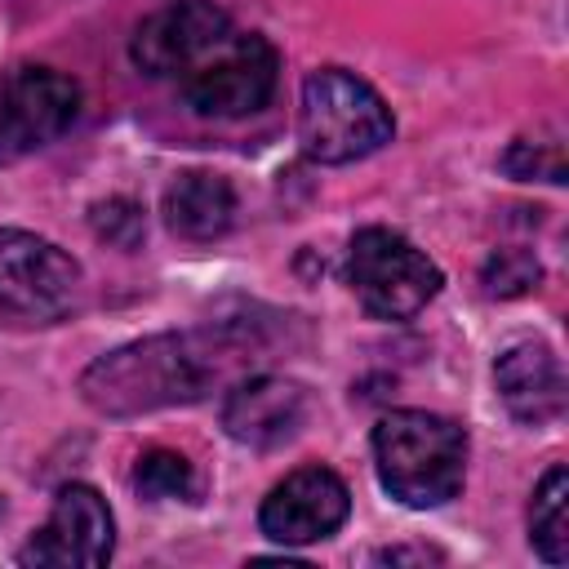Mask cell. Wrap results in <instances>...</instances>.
Listing matches in <instances>:
<instances>
[{
  "instance_id": "7a4b0ae2",
  "label": "cell",
  "mask_w": 569,
  "mask_h": 569,
  "mask_svg": "<svg viewBox=\"0 0 569 569\" xmlns=\"http://www.w3.org/2000/svg\"><path fill=\"white\" fill-rule=\"evenodd\" d=\"M378 485L413 507H445L467 480V431L431 409H391L373 427Z\"/></svg>"
},
{
  "instance_id": "9c48e42d",
  "label": "cell",
  "mask_w": 569,
  "mask_h": 569,
  "mask_svg": "<svg viewBox=\"0 0 569 569\" xmlns=\"http://www.w3.org/2000/svg\"><path fill=\"white\" fill-rule=\"evenodd\" d=\"M351 493L338 471L329 467H298L289 471L258 507V529L280 547L325 542L347 525Z\"/></svg>"
},
{
  "instance_id": "5bb4252c",
  "label": "cell",
  "mask_w": 569,
  "mask_h": 569,
  "mask_svg": "<svg viewBox=\"0 0 569 569\" xmlns=\"http://www.w3.org/2000/svg\"><path fill=\"white\" fill-rule=\"evenodd\" d=\"M565 498H569V476L565 467H547V476L533 489L529 502V542L547 565H565L569 560V516H565Z\"/></svg>"
},
{
  "instance_id": "52a82bcc",
  "label": "cell",
  "mask_w": 569,
  "mask_h": 569,
  "mask_svg": "<svg viewBox=\"0 0 569 569\" xmlns=\"http://www.w3.org/2000/svg\"><path fill=\"white\" fill-rule=\"evenodd\" d=\"M80 116V84L53 67H13L0 76V160L62 138Z\"/></svg>"
},
{
  "instance_id": "ac0fdd59",
  "label": "cell",
  "mask_w": 569,
  "mask_h": 569,
  "mask_svg": "<svg viewBox=\"0 0 569 569\" xmlns=\"http://www.w3.org/2000/svg\"><path fill=\"white\" fill-rule=\"evenodd\" d=\"M502 173L516 182H565V147L560 142H533V138H516L502 151Z\"/></svg>"
},
{
  "instance_id": "4fadbf2b",
  "label": "cell",
  "mask_w": 569,
  "mask_h": 569,
  "mask_svg": "<svg viewBox=\"0 0 569 569\" xmlns=\"http://www.w3.org/2000/svg\"><path fill=\"white\" fill-rule=\"evenodd\" d=\"M164 222H169L173 236L196 240V244L222 240L236 222L231 182L222 173H209V169H191V173L173 178L169 191H164Z\"/></svg>"
},
{
  "instance_id": "3957f363",
  "label": "cell",
  "mask_w": 569,
  "mask_h": 569,
  "mask_svg": "<svg viewBox=\"0 0 569 569\" xmlns=\"http://www.w3.org/2000/svg\"><path fill=\"white\" fill-rule=\"evenodd\" d=\"M396 133L382 93L342 67H320L302 80L298 142L316 164H351L387 147Z\"/></svg>"
},
{
  "instance_id": "5b68a950",
  "label": "cell",
  "mask_w": 569,
  "mask_h": 569,
  "mask_svg": "<svg viewBox=\"0 0 569 569\" xmlns=\"http://www.w3.org/2000/svg\"><path fill=\"white\" fill-rule=\"evenodd\" d=\"M347 284L373 320H409L440 293L445 276L400 231L360 227L347 249Z\"/></svg>"
},
{
  "instance_id": "ffe728a7",
  "label": "cell",
  "mask_w": 569,
  "mask_h": 569,
  "mask_svg": "<svg viewBox=\"0 0 569 569\" xmlns=\"http://www.w3.org/2000/svg\"><path fill=\"white\" fill-rule=\"evenodd\" d=\"M0 511H4V502H0Z\"/></svg>"
},
{
  "instance_id": "ba28073f",
  "label": "cell",
  "mask_w": 569,
  "mask_h": 569,
  "mask_svg": "<svg viewBox=\"0 0 569 569\" xmlns=\"http://www.w3.org/2000/svg\"><path fill=\"white\" fill-rule=\"evenodd\" d=\"M116 551V520L93 485H62L49 520L18 547L31 569H102Z\"/></svg>"
},
{
  "instance_id": "277c9868",
  "label": "cell",
  "mask_w": 569,
  "mask_h": 569,
  "mask_svg": "<svg viewBox=\"0 0 569 569\" xmlns=\"http://www.w3.org/2000/svg\"><path fill=\"white\" fill-rule=\"evenodd\" d=\"M84 293L80 262L53 240L0 227V329L31 333L62 325Z\"/></svg>"
},
{
  "instance_id": "30bf717a",
  "label": "cell",
  "mask_w": 569,
  "mask_h": 569,
  "mask_svg": "<svg viewBox=\"0 0 569 569\" xmlns=\"http://www.w3.org/2000/svg\"><path fill=\"white\" fill-rule=\"evenodd\" d=\"M227 31H231V18L213 0H173L138 22L129 40V58L147 76H182Z\"/></svg>"
},
{
  "instance_id": "e0dca14e",
  "label": "cell",
  "mask_w": 569,
  "mask_h": 569,
  "mask_svg": "<svg viewBox=\"0 0 569 569\" xmlns=\"http://www.w3.org/2000/svg\"><path fill=\"white\" fill-rule=\"evenodd\" d=\"M89 227H93V236H98L102 244H111V249H138L142 236H147V213H142V204L129 200V196H107V200H98V204L89 209Z\"/></svg>"
},
{
  "instance_id": "8fae6325",
  "label": "cell",
  "mask_w": 569,
  "mask_h": 569,
  "mask_svg": "<svg viewBox=\"0 0 569 569\" xmlns=\"http://www.w3.org/2000/svg\"><path fill=\"white\" fill-rule=\"evenodd\" d=\"M302 418H307V391L302 382L280 373L240 378L222 400V431L249 449L284 445L302 427Z\"/></svg>"
},
{
  "instance_id": "2e32d148",
  "label": "cell",
  "mask_w": 569,
  "mask_h": 569,
  "mask_svg": "<svg viewBox=\"0 0 569 569\" xmlns=\"http://www.w3.org/2000/svg\"><path fill=\"white\" fill-rule=\"evenodd\" d=\"M538 280H542V262L529 249H493L480 267L485 298H520L538 289Z\"/></svg>"
},
{
  "instance_id": "8992f818",
  "label": "cell",
  "mask_w": 569,
  "mask_h": 569,
  "mask_svg": "<svg viewBox=\"0 0 569 569\" xmlns=\"http://www.w3.org/2000/svg\"><path fill=\"white\" fill-rule=\"evenodd\" d=\"M280 80V58L258 31H227L200 62L182 71V98L196 116L240 120L271 102Z\"/></svg>"
},
{
  "instance_id": "d6986e66",
  "label": "cell",
  "mask_w": 569,
  "mask_h": 569,
  "mask_svg": "<svg viewBox=\"0 0 569 569\" xmlns=\"http://www.w3.org/2000/svg\"><path fill=\"white\" fill-rule=\"evenodd\" d=\"M378 560H391V565H400V560H436V551H427V547H387V551H378Z\"/></svg>"
},
{
  "instance_id": "9a60e30c",
  "label": "cell",
  "mask_w": 569,
  "mask_h": 569,
  "mask_svg": "<svg viewBox=\"0 0 569 569\" xmlns=\"http://www.w3.org/2000/svg\"><path fill=\"white\" fill-rule=\"evenodd\" d=\"M133 489L151 502L164 498H191L196 493V471L178 449H147L133 467Z\"/></svg>"
},
{
  "instance_id": "7c38bea8",
  "label": "cell",
  "mask_w": 569,
  "mask_h": 569,
  "mask_svg": "<svg viewBox=\"0 0 569 569\" xmlns=\"http://www.w3.org/2000/svg\"><path fill=\"white\" fill-rule=\"evenodd\" d=\"M493 387L507 413L525 427H547L565 413V369L547 342H511L493 360Z\"/></svg>"
},
{
  "instance_id": "6da1fadb",
  "label": "cell",
  "mask_w": 569,
  "mask_h": 569,
  "mask_svg": "<svg viewBox=\"0 0 569 569\" xmlns=\"http://www.w3.org/2000/svg\"><path fill=\"white\" fill-rule=\"evenodd\" d=\"M236 360L231 329H182L151 333L98 356L80 373V396L93 413L138 418L209 396L222 369Z\"/></svg>"
}]
</instances>
